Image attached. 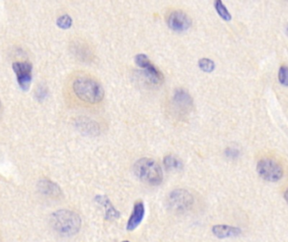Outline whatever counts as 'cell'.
<instances>
[{
	"label": "cell",
	"instance_id": "cell-1",
	"mask_svg": "<svg viewBox=\"0 0 288 242\" xmlns=\"http://www.w3.org/2000/svg\"><path fill=\"white\" fill-rule=\"evenodd\" d=\"M72 91L79 101L89 106L101 103L104 96L101 84L88 74L79 75L73 80Z\"/></svg>",
	"mask_w": 288,
	"mask_h": 242
},
{
	"label": "cell",
	"instance_id": "cell-2",
	"mask_svg": "<svg viewBox=\"0 0 288 242\" xmlns=\"http://www.w3.org/2000/svg\"><path fill=\"white\" fill-rule=\"evenodd\" d=\"M50 224L53 230L60 235H74L80 230L81 219L76 213L61 210L51 215Z\"/></svg>",
	"mask_w": 288,
	"mask_h": 242
},
{
	"label": "cell",
	"instance_id": "cell-3",
	"mask_svg": "<svg viewBox=\"0 0 288 242\" xmlns=\"http://www.w3.org/2000/svg\"><path fill=\"white\" fill-rule=\"evenodd\" d=\"M133 169L136 176L148 184L158 186L163 182L162 168L151 158H142L137 161Z\"/></svg>",
	"mask_w": 288,
	"mask_h": 242
},
{
	"label": "cell",
	"instance_id": "cell-4",
	"mask_svg": "<svg viewBox=\"0 0 288 242\" xmlns=\"http://www.w3.org/2000/svg\"><path fill=\"white\" fill-rule=\"evenodd\" d=\"M193 100L186 90L179 88L174 91L172 96L171 110L178 118H185L192 112Z\"/></svg>",
	"mask_w": 288,
	"mask_h": 242
},
{
	"label": "cell",
	"instance_id": "cell-5",
	"mask_svg": "<svg viewBox=\"0 0 288 242\" xmlns=\"http://www.w3.org/2000/svg\"><path fill=\"white\" fill-rule=\"evenodd\" d=\"M256 169L260 177L268 182H277L283 177V168L281 164L271 158L261 159Z\"/></svg>",
	"mask_w": 288,
	"mask_h": 242
},
{
	"label": "cell",
	"instance_id": "cell-6",
	"mask_svg": "<svg viewBox=\"0 0 288 242\" xmlns=\"http://www.w3.org/2000/svg\"><path fill=\"white\" fill-rule=\"evenodd\" d=\"M194 199L191 192L185 189H175L170 192L168 198V205L176 212H185L193 205Z\"/></svg>",
	"mask_w": 288,
	"mask_h": 242
},
{
	"label": "cell",
	"instance_id": "cell-7",
	"mask_svg": "<svg viewBox=\"0 0 288 242\" xmlns=\"http://www.w3.org/2000/svg\"><path fill=\"white\" fill-rule=\"evenodd\" d=\"M136 63L144 70V74L149 82L155 85L161 84L164 82L163 73L150 62L149 58L144 54H138L136 57Z\"/></svg>",
	"mask_w": 288,
	"mask_h": 242
},
{
	"label": "cell",
	"instance_id": "cell-8",
	"mask_svg": "<svg viewBox=\"0 0 288 242\" xmlns=\"http://www.w3.org/2000/svg\"><path fill=\"white\" fill-rule=\"evenodd\" d=\"M167 22L171 30L178 32L186 31L192 25V20L189 15L179 10H173L169 13Z\"/></svg>",
	"mask_w": 288,
	"mask_h": 242
},
{
	"label": "cell",
	"instance_id": "cell-9",
	"mask_svg": "<svg viewBox=\"0 0 288 242\" xmlns=\"http://www.w3.org/2000/svg\"><path fill=\"white\" fill-rule=\"evenodd\" d=\"M13 70L16 75L20 88L25 91L29 89L32 81V65L26 62L15 63L13 64Z\"/></svg>",
	"mask_w": 288,
	"mask_h": 242
},
{
	"label": "cell",
	"instance_id": "cell-10",
	"mask_svg": "<svg viewBox=\"0 0 288 242\" xmlns=\"http://www.w3.org/2000/svg\"><path fill=\"white\" fill-rule=\"evenodd\" d=\"M73 53L82 62H91L94 58V52L89 43L83 40H77L72 45Z\"/></svg>",
	"mask_w": 288,
	"mask_h": 242
},
{
	"label": "cell",
	"instance_id": "cell-11",
	"mask_svg": "<svg viewBox=\"0 0 288 242\" xmlns=\"http://www.w3.org/2000/svg\"><path fill=\"white\" fill-rule=\"evenodd\" d=\"M40 192L52 200H59L62 196V192L59 186L50 180H41L38 183Z\"/></svg>",
	"mask_w": 288,
	"mask_h": 242
},
{
	"label": "cell",
	"instance_id": "cell-12",
	"mask_svg": "<svg viewBox=\"0 0 288 242\" xmlns=\"http://www.w3.org/2000/svg\"><path fill=\"white\" fill-rule=\"evenodd\" d=\"M145 215V207L142 201H137L135 203L132 215L130 216L127 222V229L129 231L134 230L138 225L142 223Z\"/></svg>",
	"mask_w": 288,
	"mask_h": 242
},
{
	"label": "cell",
	"instance_id": "cell-13",
	"mask_svg": "<svg viewBox=\"0 0 288 242\" xmlns=\"http://www.w3.org/2000/svg\"><path fill=\"white\" fill-rule=\"evenodd\" d=\"M212 233L217 237L224 239V238L236 237L240 235L241 230L239 228L233 227L229 225H219L212 227Z\"/></svg>",
	"mask_w": 288,
	"mask_h": 242
},
{
	"label": "cell",
	"instance_id": "cell-14",
	"mask_svg": "<svg viewBox=\"0 0 288 242\" xmlns=\"http://www.w3.org/2000/svg\"><path fill=\"white\" fill-rule=\"evenodd\" d=\"M95 200L97 203L101 205L103 207L105 208V219L106 220H112L117 219L120 217L119 211H117L115 209L114 206L112 205V203L110 201L109 199L106 196H102V195H97L95 197Z\"/></svg>",
	"mask_w": 288,
	"mask_h": 242
},
{
	"label": "cell",
	"instance_id": "cell-15",
	"mask_svg": "<svg viewBox=\"0 0 288 242\" xmlns=\"http://www.w3.org/2000/svg\"><path fill=\"white\" fill-rule=\"evenodd\" d=\"M164 164L167 169L179 170L183 167V162L174 155H168L164 158Z\"/></svg>",
	"mask_w": 288,
	"mask_h": 242
},
{
	"label": "cell",
	"instance_id": "cell-16",
	"mask_svg": "<svg viewBox=\"0 0 288 242\" xmlns=\"http://www.w3.org/2000/svg\"><path fill=\"white\" fill-rule=\"evenodd\" d=\"M215 9H216L217 12L219 14V16L224 19L225 21H230L232 19L231 15L229 12V10H227L224 3L220 1V0H217L215 2Z\"/></svg>",
	"mask_w": 288,
	"mask_h": 242
},
{
	"label": "cell",
	"instance_id": "cell-17",
	"mask_svg": "<svg viewBox=\"0 0 288 242\" xmlns=\"http://www.w3.org/2000/svg\"><path fill=\"white\" fill-rule=\"evenodd\" d=\"M198 65L201 70L206 73H211L215 68V63H213V61L210 60L208 58L201 59L199 61Z\"/></svg>",
	"mask_w": 288,
	"mask_h": 242
},
{
	"label": "cell",
	"instance_id": "cell-18",
	"mask_svg": "<svg viewBox=\"0 0 288 242\" xmlns=\"http://www.w3.org/2000/svg\"><path fill=\"white\" fill-rule=\"evenodd\" d=\"M278 78L281 85L288 87V67L281 66L279 69Z\"/></svg>",
	"mask_w": 288,
	"mask_h": 242
},
{
	"label": "cell",
	"instance_id": "cell-19",
	"mask_svg": "<svg viewBox=\"0 0 288 242\" xmlns=\"http://www.w3.org/2000/svg\"><path fill=\"white\" fill-rule=\"evenodd\" d=\"M57 24L62 29H68L72 25V19L67 15H62L58 18Z\"/></svg>",
	"mask_w": 288,
	"mask_h": 242
},
{
	"label": "cell",
	"instance_id": "cell-20",
	"mask_svg": "<svg viewBox=\"0 0 288 242\" xmlns=\"http://www.w3.org/2000/svg\"><path fill=\"white\" fill-rule=\"evenodd\" d=\"M284 199H285V200H286V203L288 204V187L286 188L285 192H284Z\"/></svg>",
	"mask_w": 288,
	"mask_h": 242
},
{
	"label": "cell",
	"instance_id": "cell-21",
	"mask_svg": "<svg viewBox=\"0 0 288 242\" xmlns=\"http://www.w3.org/2000/svg\"><path fill=\"white\" fill-rule=\"evenodd\" d=\"M0 242H3L2 234H1V230H0Z\"/></svg>",
	"mask_w": 288,
	"mask_h": 242
},
{
	"label": "cell",
	"instance_id": "cell-22",
	"mask_svg": "<svg viewBox=\"0 0 288 242\" xmlns=\"http://www.w3.org/2000/svg\"><path fill=\"white\" fill-rule=\"evenodd\" d=\"M2 104H1V102H0V114H1V112H2Z\"/></svg>",
	"mask_w": 288,
	"mask_h": 242
},
{
	"label": "cell",
	"instance_id": "cell-23",
	"mask_svg": "<svg viewBox=\"0 0 288 242\" xmlns=\"http://www.w3.org/2000/svg\"><path fill=\"white\" fill-rule=\"evenodd\" d=\"M286 34H287V35H288V25H287V26H286Z\"/></svg>",
	"mask_w": 288,
	"mask_h": 242
},
{
	"label": "cell",
	"instance_id": "cell-24",
	"mask_svg": "<svg viewBox=\"0 0 288 242\" xmlns=\"http://www.w3.org/2000/svg\"><path fill=\"white\" fill-rule=\"evenodd\" d=\"M122 242H130V241H128V240H124V241H122Z\"/></svg>",
	"mask_w": 288,
	"mask_h": 242
}]
</instances>
